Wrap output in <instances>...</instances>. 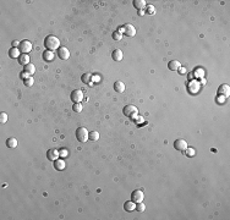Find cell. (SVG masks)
I'll return each instance as SVG.
<instances>
[{
	"mask_svg": "<svg viewBox=\"0 0 230 220\" xmlns=\"http://www.w3.org/2000/svg\"><path fill=\"white\" fill-rule=\"evenodd\" d=\"M18 63L21 64V65H23V66L28 65L29 64V56H28V54H21V55H20Z\"/></svg>",
	"mask_w": 230,
	"mask_h": 220,
	"instance_id": "17",
	"label": "cell"
},
{
	"mask_svg": "<svg viewBox=\"0 0 230 220\" xmlns=\"http://www.w3.org/2000/svg\"><path fill=\"white\" fill-rule=\"evenodd\" d=\"M177 71H179V74H180V75L186 74V69H185V67H180V69H179Z\"/></svg>",
	"mask_w": 230,
	"mask_h": 220,
	"instance_id": "36",
	"label": "cell"
},
{
	"mask_svg": "<svg viewBox=\"0 0 230 220\" xmlns=\"http://www.w3.org/2000/svg\"><path fill=\"white\" fill-rule=\"evenodd\" d=\"M184 152L186 153V155H187V157H193V155L196 154V151L193 149V148H188V147H187V148H186V149L184 151Z\"/></svg>",
	"mask_w": 230,
	"mask_h": 220,
	"instance_id": "25",
	"label": "cell"
},
{
	"mask_svg": "<svg viewBox=\"0 0 230 220\" xmlns=\"http://www.w3.org/2000/svg\"><path fill=\"white\" fill-rule=\"evenodd\" d=\"M124 33H125V35H127V37H134V35L136 34V28L132 26V25L127 23L124 26Z\"/></svg>",
	"mask_w": 230,
	"mask_h": 220,
	"instance_id": "8",
	"label": "cell"
},
{
	"mask_svg": "<svg viewBox=\"0 0 230 220\" xmlns=\"http://www.w3.org/2000/svg\"><path fill=\"white\" fill-rule=\"evenodd\" d=\"M59 157H60L59 151H57V149H49L47 152V158H48L49 160H52V161H55Z\"/></svg>",
	"mask_w": 230,
	"mask_h": 220,
	"instance_id": "10",
	"label": "cell"
},
{
	"mask_svg": "<svg viewBox=\"0 0 230 220\" xmlns=\"http://www.w3.org/2000/svg\"><path fill=\"white\" fill-rule=\"evenodd\" d=\"M25 72H27V74H29V75H33L34 72H35V67H34V65L33 64H28V65H26L25 66Z\"/></svg>",
	"mask_w": 230,
	"mask_h": 220,
	"instance_id": "22",
	"label": "cell"
},
{
	"mask_svg": "<svg viewBox=\"0 0 230 220\" xmlns=\"http://www.w3.org/2000/svg\"><path fill=\"white\" fill-rule=\"evenodd\" d=\"M100 77L99 76H93V77H92V81H94V82H100Z\"/></svg>",
	"mask_w": 230,
	"mask_h": 220,
	"instance_id": "37",
	"label": "cell"
},
{
	"mask_svg": "<svg viewBox=\"0 0 230 220\" xmlns=\"http://www.w3.org/2000/svg\"><path fill=\"white\" fill-rule=\"evenodd\" d=\"M9 55H10V58H12V59H18L20 55H21V52H20L18 48H11L9 52Z\"/></svg>",
	"mask_w": 230,
	"mask_h": 220,
	"instance_id": "16",
	"label": "cell"
},
{
	"mask_svg": "<svg viewBox=\"0 0 230 220\" xmlns=\"http://www.w3.org/2000/svg\"><path fill=\"white\" fill-rule=\"evenodd\" d=\"M146 12H147V14H149V15L156 14V9H154V6H152V5H147V6H146Z\"/></svg>",
	"mask_w": 230,
	"mask_h": 220,
	"instance_id": "27",
	"label": "cell"
},
{
	"mask_svg": "<svg viewBox=\"0 0 230 220\" xmlns=\"http://www.w3.org/2000/svg\"><path fill=\"white\" fill-rule=\"evenodd\" d=\"M145 10H139V15H140V16H143V15H145Z\"/></svg>",
	"mask_w": 230,
	"mask_h": 220,
	"instance_id": "39",
	"label": "cell"
},
{
	"mask_svg": "<svg viewBox=\"0 0 230 220\" xmlns=\"http://www.w3.org/2000/svg\"><path fill=\"white\" fill-rule=\"evenodd\" d=\"M20 44H21V42H18V40H14V42H12V48L20 47Z\"/></svg>",
	"mask_w": 230,
	"mask_h": 220,
	"instance_id": "34",
	"label": "cell"
},
{
	"mask_svg": "<svg viewBox=\"0 0 230 220\" xmlns=\"http://www.w3.org/2000/svg\"><path fill=\"white\" fill-rule=\"evenodd\" d=\"M114 89L117 92V93H122L125 91V83L122 81H116L114 83Z\"/></svg>",
	"mask_w": 230,
	"mask_h": 220,
	"instance_id": "13",
	"label": "cell"
},
{
	"mask_svg": "<svg viewBox=\"0 0 230 220\" xmlns=\"http://www.w3.org/2000/svg\"><path fill=\"white\" fill-rule=\"evenodd\" d=\"M224 101H225V97H219L218 98V103H224Z\"/></svg>",
	"mask_w": 230,
	"mask_h": 220,
	"instance_id": "38",
	"label": "cell"
},
{
	"mask_svg": "<svg viewBox=\"0 0 230 220\" xmlns=\"http://www.w3.org/2000/svg\"><path fill=\"white\" fill-rule=\"evenodd\" d=\"M174 148L177 151H185L187 148V142L185 140H176L174 142Z\"/></svg>",
	"mask_w": 230,
	"mask_h": 220,
	"instance_id": "9",
	"label": "cell"
},
{
	"mask_svg": "<svg viewBox=\"0 0 230 220\" xmlns=\"http://www.w3.org/2000/svg\"><path fill=\"white\" fill-rule=\"evenodd\" d=\"M18 49H20V52H21L22 54H28L31 50H32V43L29 42V40H22L21 42V44H20V47H18Z\"/></svg>",
	"mask_w": 230,
	"mask_h": 220,
	"instance_id": "5",
	"label": "cell"
},
{
	"mask_svg": "<svg viewBox=\"0 0 230 220\" xmlns=\"http://www.w3.org/2000/svg\"><path fill=\"white\" fill-rule=\"evenodd\" d=\"M88 138L91 141H98L99 140V133L97 131H92V132H89Z\"/></svg>",
	"mask_w": 230,
	"mask_h": 220,
	"instance_id": "24",
	"label": "cell"
},
{
	"mask_svg": "<svg viewBox=\"0 0 230 220\" xmlns=\"http://www.w3.org/2000/svg\"><path fill=\"white\" fill-rule=\"evenodd\" d=\"M143 198H145V194H143V192H142L141 190H136V191L132 192V194H131V201H134L135 203L142 202V201H143Z\"/></svg>",
	"mask_w": 230,
	"mask_h": 220,
	"instance_id": "6",
	"label": "cell"
},
{
	"mask_svg": "<svg viewBox=\"0 0 230 220\" xmlns=\"http://www.w3.org/2000/svg\"><path fill=\"white\" fill-rule=\"evenodd\" d=\"M6 121H8V114L6 112H1V114H0V122L5 124Z\"/></svg>",
	"mask_w": 230,
	"mask_h": 220,
	"instance_id": "31",
	"label": "cell"
},
{
	"mask_svg": "<svg viewBox=\"0 0 230 220\" xmlns=\"http://www.w3.org/2000/svg\"><path fill=\"white\" fill-rule=\"evenodd\" d=\"M135 121L137 122V124H142V121H143V117H142V116H137L136 119H135Z\"/></svg>",
	"mask_w": 230,
	"mask_h": 220,
	"instance_id": "35",
	"label": "cell"
},
{
	"mask_svg": "<svg viewBox=\"0 0 230 220\" xmlns=\"http://www.w3.org/2000/svg\"><path fill=\"white\" fill-rule=\"evenodd\" d=\"M145 209H146V206L142 202L136 203V210L137 212H145Z\"/></svg>",
	"mask_w": 230,
	"mask_h": 220,
	"instance_id": "26",
	"label": "cell"
},
{
	"mask_svg": "<svg viewBox=\"0 0 230 220\" xmlns=\"http://www.w3.org/2000/svg\"><path fill=\"white\" fill-rule=\"evenodd\" d=\"M43 59H44V61H53L54 53L50 52V50H45V52L43 53Z\"/></svg>",
	"mask_w": 230,
	"mask_h": 220,
	"instance_id": "21",
	"label": "cell"
},
{
	"mask_svg": "<svg viewBox=\"0 0 230 220\" xmlns=\"http://www.w3.org/2000/svg\"><path fill=\"white\" fill-rule=\"evenodd\" d=\"M193 88H195V92H197L198 89H200V84H198L196 81H193V82L190 83V89H191V92L193 91Z\"/></svg>",
	"mask_w": 230,
	"mask_h": 220,
	"instance_id": "29",
	"label": "cell"
},
{
	"mask_svg": "<svg viewBox=\"0 0 230 220\" xmlns=\"http://www.w3.org/2000/svg\"><path fill=\"white\" fill-rule=\"evenodd\" d=\"M122 56H124V54H122V52L120 49H115L113 53H111V58H113L115 61H121L122 60Z\"/></svg>",
	"mask_w": 230,
	"mask_h": 220,
	"instance_id": "14",
	"label": "cell"
},
{
	"mask_svg": "<svg viewBox=\"0 0 230 220\" xmlns=\"http://www.w3.org/2000/svg\"><path fill=\"white\" fill-rule=\"evenodd\" d=\"M88 136H89V133H88V131H87L86 127H78V129L76 130V140H77L78 142L83 143L86 141H88L89 140Z\"/></svg>",
	"mask_w": 230,
	"mask_h": 220,
	"instance_id": "2",
	"label": "cell"
},
{
	"mask_svg": "<svg viewBox=\"0 0 230 220\" xmlns=\"http://www.w3.org/2000/svg\"><path fill=\"white\" fill-rule=\"evenodd\" d=\"M134 6L136 9H139V10H143L147 6V4H146L145 0H135V1H134Z\"/></svg>",
	"mask_w": 230,
	"mask_h": 220,
	"instance_id": "20",
	"label": "cell"
},
{
	"mask_svg": "<svg viewBox=\"0 0 230 220\" xmlns=\"http://www.w3.org/2000/svg\"><path fill=\"white\" fill-rule=\"evenodd\" d=\"M57 53H58V56L61 60H68L70 58V52L66 47H60Z\"/></svg>",
	"mask_w": 230,
	"mask_h": 220,
	"instance_id": "7",
	"label": "cell"
},
{
	"mask_svg": "<svg viewBox=\"0 0 230 220\" xmlns=\"http://www.w3.org/2000/svg\"><path fill=\"white\" fill-rule=\"evenodd\" d=\"M117 32H120V33L122 34V33H124V27H120L119 29H117Z\"/></svg>",
	"mask_w": 230,
	"mask_h": 220,
	"instance_id": "40",
	"label": "cell"
},
{
	"mask_svg": "<svg viewBox=\"0 0 230 220\" xmlns=\"http://www.w3.org/2000/svg\"><path fill=\"white\" fill-rule=\"evenodd\" d=\"M25 86L26 87H31V86H33V83H34V80L32 78V77H29V78H26L25 80Z\"/></svg>",
	"mask_w": 230,
	"mask_h": 220,
	"instance_id": "30",
	"label": "cell"
},
{
	"mask_svg": "<svg viewBox=\"0 0 230 220\" xmlns=\"http://www.w3.org/2000/svg\"><path fill=\"white\" fill-rule=\"evenodd\" d=\"M59 154H60V157H61V158H65V157H68L69 152L66 151V149H61V151H59Z\"/></svg>",
	"mask_w": 230,
	"mask_h": 220,
	"instance_id": "33",
	"label": "cell"
},
{
	"mask_svg": "<svg viewBox=\"0 0 230 220\" xmlns=\"http://www.w3.org/2000/svg\"><path fill=\"white\" fill-rule=\"evenodd\" d=\"M92 74H83L82 75V82L83 83H91V81H92Z\"/></svg>",
	"mask_w": 230,
	"mask_h": 220,
	"instance_id": "23",
	"label": "cell"
},
{
	"mask_svg": "<svg viewBox=\"0 0 230 220\" xmlns=\"http://www.w3.org/2000/svg\"><path fill=\"white\" fill-rule=\"evenodd\" d=\"M72 109H74L75 112H81V111H82V104H81V103H75Z\"/></svg>",
	"mask_w": 230,
	"mask_h": 220,
	"instance_id": "28",
	"label": "cell"
},
{
	"mask_svg": "<svg viewBox=\"0 0 230 220\" xmlns=\"http://www.w3.org/2000/svg\"><path fill=\"white\" fill-rule=\"evenodd\" d=\"M71 100L74 103H81L83 100V92L81 89H75L71 92Z\"/></svg>",
	"mask_w": 230,
	"mask_h": 220,
	"instance_id": "4",
	"label": "cell"
},
{
	"mask_svg": "<svg viewBox=\"0 0 230 220\" xmlns=\"http://www.w3.org/2000/svg\"><path fill=\"white\" fill-rule=\"evenodd\" d=\"M168 67H169V70H171V71H177L181 66H180V63H179L177 60H171V61H169V64H168Z\"/></svg>",
	"mask_w": 230,
	"mask_h": 220,
	"instance_id": "12",
	"label": "cell"
},
{
	"mask_svg": "<svg viewBox=\"0 0 230 220\" xmlns=\"http://www.w3.org/2000/svg\"><path fill=\"white\" fill-rule=\"evenodd\" d=\"M124 208H125V210H127V212H132V210H135V209H136V203L134 201L125 202Z\"/></svg>",
	"mask_w": 230,
	"mask_h": 220,
	"instance_id": "18",
	"label": "cell"
},
{
	"mask_svg": "<svg viewBox=\"0 0 230 220\" xmlns=\"http://www.w3.org/2000/svg\"><path fill=\"white\" fill-rule=\"evenodd\" d=\"M218 93L220 94V95L223 94V95L227 98V97L230 94V87H229L228 84H222V86L218 88Z\"/></svg>",
	"mask_w": 230,
	"mask_h": 220,
	"instance_id": "11",
	"label": "cell"
},
{
	"mask_svg": "<svg viewBox=\"0 0 230 220\" xmlns=\"http://www.w3.org/2000/svg\"><path fill=\"white\" fill-rule=\"evenodd\" d=\"M122 111H124V114L127 117H130L132 120H135L136 117L139 116V109H137L135 105H126Z\"/></svg>",
	"mask_w": 230,
	"mask_h": 220,
	"instance_id": "3",
	"label": "cell"
},
{
	"mask_svg": "<svg viewBox=\"0 0 230 220\" xmlns=\"http://www.w3.org/2000/svg\"><path fill=\"white\" fill-rule=\"evenodd\" d=\"M121 38H122V34L120 32H117V31H116V32L113 33V39L114 40H120Z\"/></svg>",
	"mask_w": 230,
	"mask_h": 220,
	"instance_id": "32",
	"label": "cell"
},
{
	"mask_svg": "<svg viewBox=\"0 0 230 220\" xmlns=\"http://www.w3.org/2000/svg\"><path fill=\"white\" fill-rule=\"evenodd\" d=\"M44 45L47 50H50V52H54L60 48V40L55 37V35H48L47 38L44 39Z\"/></svg>",
	"mask_w": 230,
	"mask_h": 220,
	"instance_id": "1",
	"label": "cell"
},
{
	"mask_svg": "<svg viewBox=\"0 0 230 220\" xmlns=\"http://www.w3.org/2000/svg\"><path fill=\"white\" fill-rule=\"evenodd\" d=\"M6 146H8V148H10V149H14V148L17 147V140L14 137L9 138V140L6 141Z\"/></svg>",
	"mask_w": 230,
	"mask_h": 220,
	"instance_id": "19",
	"label": "cell"
},
{
	"mask_svg": "<svg viewBox=\"0 0 230 220\" xmlns=\"http://www.w3.org/2000/svg\"><path fill=\"white\" fill-rule=\"evenodd\" d=\"M65 160L64 159H57L54 161V168L57 169V170H59V171H61V170H64L65 169Z\"/></svg>",
	"mask_w": 230,
	"mask_h": 220,
	"instance_id": "15",
	"label": "cell"
}]
</instances>
